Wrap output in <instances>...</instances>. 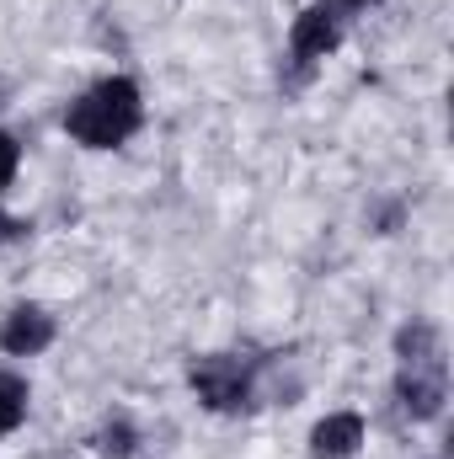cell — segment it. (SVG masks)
<instances>
[{
    "mask_svg": "<svg viewBox=\"0 0 454 459\" xmlns=\"http://www.w3.org/2000/svg\"><path fill=\"white\" fill-rule=\"evenodd\" d=\"M144 123V97L128 75H108L97 86H86L70 108H65V134L86 150H118L139 134Z\"/></svg>",
    "mask_w": 454,
    "mask_h": 459,
    "instance_id": "6da1fadb",
    "label": "cell"
},
{
    "mask_svg": "<svg viewBox=\"0 0 454 459\" xmlns=\"http://www.w3.org/2000/svg\"><path fill=\"white\" fill-rule=\"evenodd\" d=\"M251 374H257V368H251V358H240V352H204V358H193V368H188L198 401H204L209 411H220V417L251 411Z\"/></svg>",
    "mask_w": 454,
    "mask_h": 459,
    "instance_id": "7a4b0ae2",
    "label": "cell"
},
{
    "mask_svg": "<svg viewBox=\"0 0 454 459\" xmlns=\"http://www.w3.org/2000/svg\"><path fill=\"white\" fill-rule=\"evenodd\" d=\"M342 27H347V11H342L337 0L305 5V11L294 16V27H289V65H294L300 75H310V70L342 43Z\"/></svg>",
    "mask_w": 454,
    "mask_h": 459,
    "instance_id": "3957f363",
    "label": "cell"
},
{
    "mask_svg": "<svg viewBox=\"0 0 454 459\" xmlns=\"http://www.w3.org/2000/svg\"><path fill=\"white\" fill-rule=\"evenodd\" d=\"M450 401V358H423V363H401L396 374V406L412 422H433Z\"/></svg>",
    "mask_w": 454,
    "mask_h": 459,
    "instance_id": "277c9868",
    "label": "cell"
},
{
    "mask_svg": "<svg viewBox=\"0 0 454 459\" xmlns=\"http://www.w3.org/2000/svg\"><path fill=\"white\" fill-rule=\"evenodd\" d=\"M54 316L48 310H38V305H16L5 321H0V352H11V358H38L43 347L54 342Z\"/></svg>",
    "mask_w": 454,
    "mask_h": 459,
    "instance_id": "5b68a950",
    "label": "cell"
},
{
    "mask_svg": "<svg viewBox=\"0 0 454 459\" xmlns=\"http://www.w3.org/2000/svg\"><path fill=\"white\" fill-rule=\"evenodd\" d=\"M363 444V417L358 411H332L310 428V459H353Z\"/></svg>",
    "mask_w": 454,
    "mask_h": 459,
    "instance_id": "8992f818",
    "label": "cell"
},
{
    "mask_svg": "<svg viewBox=\"0 0 454 459\" xmlns=\"http://www.w3.org/2000/svg\"><path fill=\"white\" fill-rule=\"evenodd\" d=\"M396 358L401 363H423V358H444V332L433 321H406L396 332Z\"/></svg>",
    "mask_w": 454,
    "mask_h": 459,
    "instance_id": "52a82bcc",
    "label": "cell"
},
{
    "mask_svg": "<svg viewBox=\"0 0 454 459\" xmlns=\"http://www.w3.org/2000/svg\"><path fill=\"white\" fill-rule=\"evenodd\" d=\"M22 417H27V379H16V374L0 368V438L16 433Z\"/></svg>",
    "mask_w": 454,
    "mask_h": 459,
    "instance_id": "ba28073f",
    "label": "cell"
},
{
    "mask_svg": "<svg viewBox=\"0 0 454 459\" xmlns=\"http://www.w3.org/2000/svg\"><path fill=\"white\" fill-rule=\"evenodd\" d=\"M134 444H139V433H134V422H128V417H113V422L102 428V455H108V459H128V455H134Z\"/></svg>",
    "mask_w": 454,
    "mask_h": 459,
    "instance_id": "9c48e42d",
    "label": "cell"
},
{
    "mask_svg": "<svg viewBox=\"0 0 454 459\" xmlns=\"http://www.w3.org/2000/svg\"><path fill=\"white\" fill-rule=\"evenodd\" d=\"M16 166H22V144L11 134H0V193L16 182Z\"/></svg>",
    "mask_w": 454,
    "mask_h": 459,
    "instance_id": "30bf717a",
    "label": "cell"
},
{
    "mask_svg": "<svg viewBox=\"0 0 454 459\" xmlns=\"http://www.w3.org/2000/svg\"><path fill=\"white\" fill-rule=\"evenodd\" d=\"M22 220H11V214H0V246H11V240H22Z\"/></svg>",
    "mask_w": 454,
    "mask_h": 459,
    "instance_id": "8fae6325",
    "label": "cell"
},
{
    "mask_svg": "<svg viewBox=\"0 0 454 459\" xmlns=\"http://www.w3.org/2000/svg\"><path fill=\"white\" fill-rule=\"evenodd\" d=\"M342 11H358V5H369V0H337Z\"/></svg>",
    "mask_w": 454,
    "mask_h": 459,
    "instance_id": "7c38bea8",
    "label": "cell"
}]
</instances>
